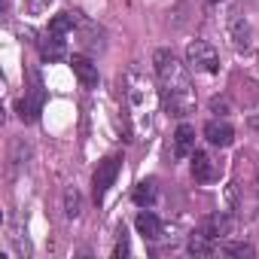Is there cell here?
<instances>
[{
    "mask_svg": "<svg viewBox=\"0 0 259 259\" xmlns=\"http://www.w3.org/2000/svg\"><path fill=\"white\" fill-rule=\"evenodd\" d=\"M204 138L213 144V147H232V141H235V132H232V125L229 122H207L204 125Z\"/></svg>",
    "mask_w": 259,
    "mask_h": 259,
    "instance_id": "cell-7",
    "label": "cell"
},
{
    "mask_svg": "<svg viewBox=\"0 0 259 259\" xmlns=\"http://www.w3.org/2000/svg\"><path fill=\"white\" fill-rule=\"evenodd\" d=\"M113 256H128V241H125V238H119V244H116Z\"/></svg>",
    "mask_w": 259,
    "mask_h": 259,
    "instance_id": "cell-21",
    "label": "cell"
},
{
    "mask_svg": "<svg viewBox=\"0 0 259 259\" xmlns=\"http://www.w3.org/2000/svg\"><path fill=\"white\" fill-rule=\"evenodd\" d=\"M79 210H82V195H79L73 186L64 189V217H67V220H76Z\"/></svg>",
    "mask_w": 259,
    "mask_h": 259,
    "instance_id": "cell-16",
    "label": "cell"
},
{
    "mask_svg": "<svg viewBox=\"0 0 259 259\" xmlns=\"http://www.w3.org/2000/svg\"><path fill=\"white\" fill-rule=\"evenodd\" d=\"M186 64H189L192 70H198V73H217V70H220V55H217V49H213L210 43L195 40V43H189V49H186Z\"/></svg>",
    "mask_w": 259,
    "mask_h": 259,
    "instance_id": "cell-3",
    "label": "cell"
},
{
    "mask_svg": "<svg viewBox=\"0 0 259 259\" xmlns=\"http://www.w3.org/2000/svg\"><path fill=\"white\" fill-rule=\"evenodd\" d=\"M153 64H156V73H159V82H162L165 110L177 119L192 113L195 110V89H192V79L186 73V64H180L171 49H159L153 55Z\"/></svg>",
    "mask_w": 259,
    "mask_h": 259,
    "instance_id": "cell-1",
    "label": "cell"
},
{
    "mask_svg": "<svg viewBox=\"0 0 259 259\" xmlns=\"http://www.w3.org/2000/svg\"><path fill=\"white\" fill-rule=\"evenodd\" d=\"M192 177L198 183H210L217 177V165L207 153H192Z\"/></svg>",
    "mask_w": 259,
    "mask_h": 259,
    "instance_id": "cell-10",
    "label": "cell"
},
{
    "mask_svg": "<svg viewBox=\"0 0 259 259\" xmlns=\"http://www.w3.org/2000/svg\"><path fill=\"white\" fill-rule=\"evenodd\" d=\"M186 250L192 253V256H213V238L204 232V229H198V232H192V238H189V244H186Z\"/></svg>",
    "mask_w": 259,
    "mask_h": 259,
    "instance_id": "cell-13",
    "label": "cell"
},
{
    "mask_svg": "<svg viewBox=\"0 0 259 259\" xmlns=\"http://www.w3.org/2000/svg\"><path fill=\"white\" fill-rule=\"evenodd\" d=\"M135 226H138V232H141L147 241L162 238V220H159L156 213H150V210H141V213H138V220H135Z\"/></svg>",
    "mask_w": 259,
    "mask_h": 259,
    "instance_id": "cell-12",
    "label": "cell"
},
{
    "mask_svg": "<svg viewBox=\"0 0 259 259\" xmlns=\"http://www.w3.org/2000/svg\"><path fill=\"white\" fill-rule=\"evenodd\" d=\"M210 110H213V113H220V116H226V110H229L226 98H213V101H210Z\"/></svg>",
    "mask_w": 259,
    "mask_h": 259,
    "instance_id": "cell-19",
    "label": "cell"
},
{
    "mask_svg": "<svg viewBox=\"0 0 259 259\" xmlns=\"http://www.w3.org/2000/svg\"><path fill=\"white\" fill-rule=\"evenodd\" d=\"M195 153V128L192 125H180L177 128V135H174V156L177 159H186V156H192Z\"/></svg>",
    "mask_w": 259,
    "mask_h": 259,
    "instance_id": "cell-8",
    "label": "cell"
},
{
    "mask_svg": "<svg viewBox=\"0 0 259 259\" xmlns=\"http://www.w3.org/2000/svg\"><path fill=\"white\" fill-rule=\"evenodd\" d=\"M207 4H220V0H207Z\"/></svg>",
    "mask_w": 259,
    "mask_h": 259,
    "instance_id": "cell-23",
    "label": "cell"
},
{
    "mask_svg": "<svg viewBox=\"0 0 259 259\" xmlns=\"http://www.w3.org/2000/svg\"><path fill=\"white\" fill-rule=\"evenodd\" d=\"M229 40L235 49H247L250 46V25L244 22L241 13H232L229 16Z\"/></svg>",
    "mask_w": 259,
    "mask_h": 259,
    "instance_id": "cell-5",
    "label": "cell"
},
{
    "mask_svg": "<svg viewBox=\"0 0 259 259\" xmlns=\"http://www.w3.org/2000/svg\"><path fill=\"white\" fill-rule=\"evenodd\" d=\"M76 22H79V13H58V16L49 22V31H55V34H67Z\"/></svg>",
    "mask_w": 259,
    "mask_h": 259,
    "instance_id": "cell-17",
    "label": "cell"
},
{
    "mask_svg": "<svg viewBox=\"0 0 259 259\" xmlns=\"http://www.w3.org/2000/svg\"><path fill=\"white\" fill-rule=\"evenodd\" d=\"M229 226H232V223H229V217H226V213H213V217H207V220H204V226H201V229L217 241V238L229 235Z\"/></svg>",
    "mask_w": 259,
    "mask_h": 259,
    "instance_id": "cell-14",
    "label": "cell"
},
{
    "mask_svg": "<svg viewBox=\"0 0 259 259\" xmlns=\"http://www.w3.org/2000/svg\"><path fill=\"white\" fill-rule=\"evenodd\" d=\"M16 110H19V119L22 122H37L40 119V110H43V92H34V95L22 98L16 104Z\"/></svg>",
    "mask_w": 259,
    "mask_h": 259,
    "instance_id": "cell-9",
    "label": "cell"
},
{
    "mask_svg": "<svg viewBox=\"0 0 259 259\" xmlns=\"http://www.w3.org/2000/svg\"><path fill=\"white\" fill-rule=\"evenodd\" d=\"M70 67H73V76H76L85 89H95V85H98V67H95L85 55H73V58H70Z\"/></svg>",
    "mask_w": 259,
    "mask_h": 259,
    "instance_id": "cell-6",
    "label": "cell"
},
{
    "mask_svg": "<svg viewBox=\"0 0 259 259\" xmlns=\"http://www.w3.org/2000/svg\"><path fill=\"white\" fill-rule=\"evenodd\" d=\"M247 122H250V128H256V132H259V104H253V110L247 113Z\"/></svg>",
    "mask_w": 259,
    "mask_h": 259,
    "instance_id": "cell-20",
    "label": "cell"
},
{
    "mask_svg": "<svg viewBox=\"0 0 259 259\" xmlns=\"http://www.w3.org/2000/svg\"><path fill=\"white\" fill-rule=\"evenodd\" d=\"M223 253L226 256H238V259H253V244H244V241H229V244H223Z\"/></svg>",
    "mask_w": 259,
    "mask_h": 259,
    "instance_id": "cell-18",
    "label": "cell"
},
{
    "mask_svg": "<svg viewBox=\"0 0 259 259\" xmlns=\"http://www.w3.org/2000/svg\"><path fill=\"white\" fill-rule=\"evenodd\" d=\"M125 82H128L125 95H128V104H132L135 116H141V122L150 125V110H153V104H156V92H153V85H150L147 76H141L138 70L128 73Z\"/></svg>",
    "mask_w": 259,
    "mask_h": 259,
    "instance_id": "cell-2",
    "label": "cell"
},
{
    "mask_svg": "<svg viewBox=\"0 0 259 259\" xmlns=\"http://www.w3.org/2000/svg\"><path fill=\"white\" fill-rule=\"evenodd\" d=\"M40 55H43L46 61H58V58H64V34L49 31V34L40 40Z\"/></svg>",
    "mask_w": 259,
    "mask_h": 259,
    "instance_id": "cell-11",
    "label": "cell"
},
{
    "mask_svg": "<svg viewBox=\"0 0 259 259\" xmlns=\"http://www.w3.org/2000/svg\"><path fill=\"white\" fill-rule=\"evenodd\" d=\"M116 174H119V159L116 156H107L101 165H98V171H95V198L101 201L104 198V192L113 186V180H116Z\"/></svg>",
    "mask_w": 259,
    "mask_h": 259,
    "instance_id": "cell-4",
    "label": "cell"
},
{
    "mask_svg": "<svg viewBox=\"0 0 259 259\" xmlns=\"http://www.w3.org/2000/svg\"><path fill=\"white\" fill-rule=\"evenodd\" d=\"M256 192H259V171H256Z\"/></svg>",
    "mask_w": 259,
    "mask_h": 259,
    "instance_id": "cell-22",
    "label": "cell"
},
{
    "mask_svg": "<svg viewBox=\"0 0 259 259\" xmlns=\"http://www.w3.org/2000/svg\"><path fill=\"white\" fill-rule=\"evenodd\" d=\"M153 201H156V180H144V183H138V189H135V204L150 207Z\"/></svg>",
    "mask_w": 259,
    "mask_h": 259,
    "instance_id": "cell-15",
    "label": "cell"
}]
</instances>
